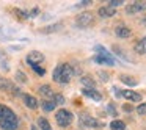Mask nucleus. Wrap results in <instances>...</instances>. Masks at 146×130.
Segmentation results:
<instances>
[{
	"label": "nucleus",
	"mask_w": 146,
	"mask_h": 130,
	"mask_svg": "<svg viewBox=\"0 0 146 130\" xmlns=\"http://www.w3.org/2000/svg\"><path fill=\"white\" fill-rule=\"evenodd\" d=\"M145 24H146V19H145Z\"/></svg>",
	"instance_id": "72a5a7b5"
},
{
	"label": "nucleus",
	"mask_w": 146,
	"mask_h": 130,
	"mask_svg": "<svg viewBox=\"0 0 146 130\" xmlns=\"http://www.w3.org/2000/svg\"><path fill=\"white\" fill-rule=\"evenodd\" d=\"M14 13H17V17H21V19H27L29 17V13L27 11H22V10H14Z\"/></svg>",
	"instance_id": "a878e982"
},
{
	"label": "nucleus",
	"mask_w": 146,
	"mask_h": 130,
	"mask_svg": "<svg viewBox=\"0 0 146 130\" xmlns=\"http://www.w3.org/2000/svg\"><path fill=\"white\" fill-rule=\"evenodd\" d=\"M94 50H96L94 61L98 64H108V66H113L115 64V58L111 57V53L104 47V46H96Z\"/></svg>",
	"instance_id": "7ed1b4c3"
},
{
	"label": "nucleus",
	"mask_w": 146,
	"mask_h": 130,
	"mask_svg": "<svg viewBox=\"0 0 146 130\" xmlns=\"http://www.w3.org/2000/svg\"><path fill=\"white\" fill-rule=\"evenodd\" d=\"M55 108V102L54 100H46L42 102V110L44 111H52Z\"/></svg>",
	"instance_id": "4be33fe9"
},
{
	"label": "nucleus",
	"mask_w": 146,
	"mask_h": 130,
	"mask_svg": "<svg viewBox=\"0 0 146 130\" xmlns=\"http://www.w3.org/2000/svg\"><path fill=\"white\" fill-rule=\"evenodd\" d=\"M61 30V24H54V25H47L46 28H41L39 32L41 33H54V32H58Z\"/></svg>",
	"instance_id": "f3484780"
},
{
	"label": "nucleus",
	"mask_w": 146,
	"mask_h": 130,
	"mask_svg": "<svg viewBox=\"0 0 146 130\" xmlns=\"http://www.w3.org/2000/svg\"><path fill=\"white\" fill-rule=\"evenodd\" d=\"M72 74H74V69L71 67V64L63 63V64H58L54 69V75L52 77L57 83H68L72 77Z\"/></svg>",
	"instance_id": "f03ea898"
},
{
	"label": "nucleus",
	"mask_w": 146,
	"mask_h": 130,
	"mask_svg": "<svg viewBox=\"0 0 146 130\" xmlns=\"http://www.w3.org/2000/svg\"><path fill=\"white\" fill-rule=\"evenodd\" d=\"M16 79L19 80V82H24V83H27V75L22 72V71H17V72H16Z\"/></svg>",
	"instance_id": "b1692460"
},
{
	"label": "nucleus",
	"mask_w": 146,
	"mask_h": 130,
	"mask_svg": "<svg viewBox=\"0 0 146 130\" xmlns=\"http://www.w3.org/2000/svg\"><path fill=\"white\" fill-rule=\"evenodd\" d=\"M38 13H39V10H38V8H35V10H32V14H30V16H36Z\"/></svg>",
	"instance_id": "7c9ffc66"
},
{
	"label": "nucleus",
	"mask_w": 146,
	"mask_h": 130,
	"mask_svg": "<svg viewBox=\"0 0 146 130\" xmlns=\"http://www.w3.org/2000/svg\"><path fill=\"white\" fill-rule=\"evenodd\" d=\"M76 24L79 28H86V27H91L93 24H94V16H93L91 13H88V11H85V13L79 14L76 19Z\"/></svg>",
	"instance_id": "39448f33"
},
{
	"label": "nucleus",
	"mask_w": 146,
	"mask_h": 130,
	"mask_svg": "<svg viewBox=\"0 0 146 130\" xmlns=\"http://www.w3.org/2000/svg\"><path fill=\"white\" fill-rule=\"evenodd\" d=\"M0 89H2V91H7V92H11V94H14V96L21 94L19 88H17L16 85H13V83L7 79H0Z\"/></svg>",
	"instance_id": "0eeeda50"
},
{
	"label": "nucleus",
	"mask_w": 146,
	"mask_h": 130,
	"mask_svg": "<svg viewBox=\"0 0 146 130\" xmlns=\"http://www.w3.org/2000/svg\"><path fill=\"white\" fill-rule=\"evenodd\" d=\"M39 94L41 96H44V97H54V94H52V88L49 85H42L41 88H39Z\"/></svg>",
	"instance_id": "aec40b11"
},
{
	"label": "nucleus",
	"mask_w": 146,
	"mask_h": 130,
	"mask_svg": "<svg viewBox=\"0 0 146 130\" xmlns=\"http://www.w3.org/2000/svg\"><path fill=\"white\" fill-rule=\"evenodd\" d=\"M119 80L124 83V85H127V86H137L138 85V80L133 79V77H130V75H121Z\"/></svg>",
	"instance_id": "dca6fc26"
},
{
	"label": "nucleus",
	"mask_w": 146,
	"mask_h": 130,
	"mask_svg": "<svg viewBox=\"0 0 146 130\" xmlns=\"http://www.w3.org/2000/svg\"><path fill=\"white\" fill-rule=\"evenodd\" d=\"M32 130H36V127H35V125H33V127H32Z\"/></svg>",
	"instance_id": "473e14b6"
},
{
	"label": "nucleus",
	"mask_w": 146,
	"mask_h": 130,
	"mask_svg": "<svg viewBox=\"0 0 146 130\" xmlns=\"http://www.w3.org/2000/svg\"><path fill=\"white\" fill-rule=\"evenodd\" d=\"M54 102H55V105H63L64 104V97L61 94H54Z\"/></svg>",
	"instance_id": "5701e85b"
},
{
	"label": "nucleus",
	"mask_w": 146,
	"mask_h": 130,
	"mask_svg": "<svg viewBox=\"0 0 146 130\" xmlns=\"http://www.w3.org/2000/svg\"><path fill=\"white\" fill-rule=\"evenodd\" d=\"M32 69L35 71V72L38 74V75H44V74H46V71L42 69L41 66H38V64H33V66H32Z\"/></svg>",
	"instance_id": "393cba45"
},
{
	"label": "nucleus",
	"mask_w": 146,
	"mask_h": 130,
	"mask_svg": "<svg viewBox=\"0 0 146 130\" xmlns=\"http://www.w3.org/2000/svg\"><path fill=\"white\" fill-rule=\"evenodd\" d=\"M116 36H118V38H129V36H130L129 27H124V25L116 27Z\"/></svg>",
	"instance_id": "2eb2a0df"
},
{
	"label": "nucleus",
	"mask_w": 146,
	"mask_h": 130,
	"mask_svg": "<svg viewBox=\"0 0 146 130\" xmlns=\"http://www.w3.org/2000/svg\"><path fill=\"white\" fill-rule=\"evenodd\" d=\"M133 49H135V52H137V53L145 55V53H146V36H145V38H141V39H140V41L135 44V47H133Z\"/></svg>",
	"instance_id": "4468645a"
},
{
	"label": "nucleus",
	"mask_w": 146,
	"mask_h": 130,
	"mask_svg": "<svg viewBox=\"0 0 146 130\" xmlns=\"http://www.w3.org/2000/svg\"><path fill=\"white\" fill-rule=\"evenodd\" d=\"M0 127L3 130H16L19 127V119L11 108L0 104Z\"/></svg>",
	"instance_id": "f257e3e1"
},
{
	"label": "nucleus",
	"mask_w": 146,
	"mask_h": 130,
	"mask_svg": "<svg viewBox=\"0 0 146 130\" xmlns=\"http://www.w3.org/2000/svg\"><path fill=\"white\" fill-rule=\"evenodd\" d=\"M82 85H85L86 88H90V89H94V86H96V82L91 79V77L85 75V77H82Z\"/></svg>",
	"instance_id": "a211bd4d"
},
{
	"label": "nucleus",
	"mask_w": 146,
	"mask_h": 130,
	"mask_svg": "<svg viewBox=\"0 0 146 130\" xmlns=\"http://www.w3.org/2000/svg\"><path fill=\"white\" fill-rule=\"evenodd\" d=\"M98 13H99V16H101V17H111L115 14V8H111V7H101Z\"/></svg>",
	"instance_id": "ddd939ff"
},
{
	"label": "nucleus",
	"mask_w": 146,
	"mask_h": 130,
	"mask_svg": "<svg viewBox=\"0 0 146 130\" xmlns=\"http://www.w3.org/2000/svg\"><path fill=\"white\" fill-rule=\"evenodd\" d=\"M44 60V55L41 53V52H30L29 55H27V63L30 64V66H33V64H39L41 61Z\"/></svg>",
	"instance_id": "1a4fd4ad"
},
{
	"label": "nucleus",
	"mask_w": 146,
	"mask_h": 130,
	"mask_svg": "<svg viewBox=\"0 0 146 130\" xmlns=\"http://www.w3.org/2000/svg\"><path fill=\"white\" fill-rule=\"evenodd\" d=\"M38 125L41 127V130H52L50 122H49L46 117H39V119H38Z\"/></svg>",
	"instance_id": "412c9836"
},
{
	"label": "nucleus",
	"mask_w": 146,
	"mask_h": 130,
	"mask_svg": "<svg viewBox=\"0 0 146 130\" xmlns=\"http://www.w3.org/2000/svg\"><path fill=\"white\" fill-rule=\"evenodd\" d=\"M145 10H146V2H133V3H130L126 7L127 14H137V13L145 11Z\"/></svg>",
	"instance_id": "6e6552de"
},
{
	"label": "nucleus",
	"mask_w": 146,
	"mask_h": 130,
	"mask_svg": "<svg viewBox=\"0 0 146 130\" xmlns=\"http://www.w3.org/2000/svg\"><path fill=\"white\" fill-rule=\"evenodd\" d=\"M124 110H126V111H132V107H130V105H124Z\"/></svg>",
	"instance_id": "2f4dec72"
},
{
	"label": "nucleus",
	"mask_w": 146,
	"mask_h": 130,
	"mask_svg": "<svg viewBox=\"0 0 146 130\" xmlns=\"http://www.w3.org/2000/svg\"><path fill=\"white\" fill-rule=\"evenodd\" d=\"M99 75H101L102 82H107V80H108V74L107 72H99Z\"/></svg>",
	"instance_id": "c756f323"
},
{
	"label": "nucleus",
	"mask_w": 146,
	"mask_h": 130,
	"mask_svg": "<svg viewBox=\"0 0 146 130\" xmlns=\"http://www.w3.org/2000/svg\"><path fill=\"white\" fill-rule=\"evenodd\" d=\"M82 92H83V96H86V97H90V99H93V100H102V94L99 91H96V89H90V88H85V89H82Z\"/></svg>",
	"instance_id": "f8f14e48"
},
{
	"label": "nucleus",
	"mask_w": 146,
	"mask_h": 130,
	"mask_svg": "<svg viewBox=\"0 0 146 130\" xmlns=\"http://www.w3.org/2000/svg\"><path fill=\"white\" fill-rule=\"evenodd\" d=\"M110 130H126V124H124L123 121L116 119L110 124Z\"/></svg>",
	"instance_id": "6ab92c4d"
},
{
	"label": "nucleus",
	"mask_w": 146,
	"mask_h": 130,
	"mask_svg": "<svg viewBox=\"0 0 146 130\" xmlns=\"http://www.w3.org/2000/svg\"><path fill=\"white\" fill-rule=\"evenodd\" d=\"M107 110H108V113H110L111 116H116V110H115V107H113V105H108V107H107Z\"/></svg>",
	"instance_id": "c85d7f7f"
},
{
	"label": "nucleus",
	"mask_w": 146,
	"mask_h": 130,
	"mask_svg": "<svg viewBox=\"0 0 146 130\" xmlns=\"http://www.w3.org/2000/svg\"><path fill=\"white\" fill-rule=\"evenodd\" d=\"M121 96H123L124 99H127V100H130V102H141V94H138V92H135V91H130V89H124V91L121 92Z\"/></svg>",
	"instance_id": "9d476101"
},
{
	"label": "nucleus",
	"mask_w": 146,
	"mask_h": 130,
	"mask_svg": "<svg viewBox=\"0 0 146 130\" xmlns=\"http://www.w3.org/2000/svg\"><path fill=\"white\" fill-rule=\"evenodd\" d=\"M22 100H24V104L29 108H32V110H36V108H38V100H36V97H33V96L22 94Z\"/></svg>",
	"instance_id": "9b49d317"
},
{
	"label": "nucleus",
	"mask_w": 146,
	"mask_h": 130,
	"mask_svg": "<svg viewBox=\"0 0 146 130\" xmlns=\"http://www.w3.org/2000/svg\"><path fill=\"white\" fill-rule=\"evenodd\" d=\"M137 113L138 114H146V104H140L137 107Z\"/></svg>",
	"instance_id": "bb28decb"
},
{
	"label": "nucleus",
	"mask_w": 146,
	"mask_h": 130,
	"mask_svg": "<svg viewBox=\"0 0 146 130\" xmlns=\"http://www.w3.org/2000/svg\"><path fill=\"white\" fill-rule=\"evenodd\" d=\"M119 5H123V0H111L110 3H108V7L115 8V7H119Z\"/></svg>",
	"instance_id": "cd10ccee"
},
{
	"label": "nucleus",
	"mask_w": 146,
	"mask_h": 130,
	"mask_svg": "<svg viewBox=\"0 0 146 130\" xmlns=\"http://www.w3.org/2000/svg\"><path fill=\"white\" fill-rule=\"evenodd\" d=\"M80 125L82 127H90V129H99V127H102V124L99 122L98 119H94V117H91L90 114H80Z\"/></svg>",
	"instance_id": "423d86ee"
},
{
	"label": "nucleus",
	"mask_w": 146,
	"mask_h": 130,
	"mask_svg": "<svg viewBox=\"0 0 146 130\" xmlns=\"http://www.w3.org/2000/svg\"><path fill=\"white\" fill-rule=\"evenodd\" d=\"M55 117H57V124L60 127H68L71 122H72V119H74L72 113H71L69 110H60V111H57Z\"/></svg>",
	"instance_id": "20e7f679"
}]
</instances>
